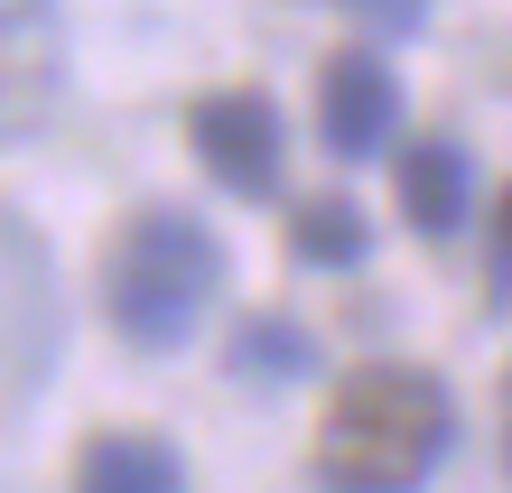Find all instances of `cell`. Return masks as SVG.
Masks as SVG:
<instances>
[{
	"mask_svg": "<svg viewBox=\"0 0 512 493\" xmlns=\"http://www.w3.org/2000/svg\"><path fill=\"white\" fill-rule=\"evenodd\" d=\"M457 447V391L429 363H364L326 391L308 475L317 493H419Z\"/></svg>",
	"mask_w": 512,
	"mask_h": 493,
	"instance_id": "6da1fadb",
	"label": "cell"
},
{
	"mask_svg": "<svg viewBox=\"0 0 512 493\" xmlns=\"http://www.w3.org/2000/svg\"><path fill=\"white\" fill-rule=\"evenodd\" d=\"M224 242L196 224V214H177V205H140L112 224L103 242V317L122 345L140 354H177V345H196V326H205V307L224 298Z\"/></svg>",
	"mask_w": 512,
	"mask_h": 493,
	"instance_id": "7a4b0ae2",
	"label": "cell"
},
{
	"mask_svg": "<svg viewBox=\"0 0 512 493\" xmlns=\"http://www.w3.org/2000/svg\"><path fill=\"white\" fill-rule=\"evenodd\" d=\"M187 149L205 159L224 196L243 205H270L289 177V131H280V103L261 94V84H224V94H196L187 103Z\"/></svg>",
	"mask_w": 512,
	"mask_h": 493,
	"instance_id": "3957f363",
	"label": "cell"
},
{
	"mask_svg": "<svg viewBox=\"0 0 512 493\" xmlns=\"http://www.w3.org/2000/svg\"><path fill=\"white\" fill-rule=\"evenodd\" d=\"M317 140L336 149V159H382L391 140H401V84L373 47H336L317 66Z\"/></svg>",
	"mask_w": 512,
	"mask_h": 493,
	"instance_id": "277c9868",
	"label": "cell"
},
{
	"mask_svg": "<svg viewBox=\"0 0 512 493\" xmlns=\"http://www.w3.org/2000/svg\"><path fill=\"white\" fill-rule=\"evenodd\" d=\"M56 56H66L56 47V0H0V149L56 112V84H66Z\"/></svg>",
	"mask_w": 512,
	"mask_h": 493,
	"instance_id": "5b68a950",
	"label": "cell"
},
{
	"mask_svg": "<svg viewBox=\"0 0 512 493\" xmlns=\"http://www.w3.org/2000/svg\"><path fill=\"white\" fill-rule=\"evenodd\" d=\"M391 196H401V224L419 242H447L466 224V196H475V168H466V149L457 140H438V131H419L401 159H391Z\"/></svg>",
	"mask_w": 512,
	"mask_h": 493,
	"instance_id": "8992f818",
	"label": "cell"
},
{
	"mask_svg": "<svg viewBox=\"0 0 512 493\" xmlns=\"http://www.w3.org/2000/svg\"><path fill=\"white\" fill-rule=\"evenodd\" d=\"M75 493H187V466L149 428H94L75 456Z\"/></svg>",
	"mask_w": 512,
	"mask_h": 493,
	"instance_id": "52a82bcc",
	"label": "cell"
},
{
	"mask_svg": "<svg viewBox=\"0 0 512 493\" xmlns=\"http://www.w3.org/2000/svg\"><path fill=\"white\" fill-rule=\"evenodd\" d=\"M289 261H308V270H364L373 261V214L354 205V196H298Z\"/></svg>",
	"mask_w": 512,
	"mask_h": 493,
	"instance_id": "ba28073f",
	"label": "cell"
},
{
	"mask_svg": "<svg viewBox=\"0 0 512 493\" xmlns=\"http://www.w3.org/2000/svg\"><path fill=\"white\" fill-rule=\"evenodd\" d=\"M224 363H233L243 382H308V373H317V335L298 326V317H270V307H252V317L233 326Z\"/></svg>",
	"mask_w": 512,
	"mask_h": 493,
	"instance_id": "9c48e42d",
	"label": "cell"
},
{
	"mask_svg": "<svg viewBox=\"0 0 512 493\" xmlns=\"http://www.w3.org/2000/svg\"><path fill=\"white\" fill-rule=\"evenodd\" d=\"M429 10H438V0H345V19L364 28L373 47H391V38H419V28H429Z\"/></svg>",
	"mask_w": 512,
	"mask_h": 493,
	"instance_id": "30bf717a",
	"label": "cell"
},
{
	"mask_svg": "<svg viewBox=\"0 0 512 493\" xmlns=\"http://www.w3.org/2000/svg\"><path fill=\"white\" fill-rule=\"evenodd\" d=\"M485 307H512V187L494 196V242H485Z\"/></svg>",
	"mask_w": 512,
	"mask_h": 493,
	"instance_id": "8fae6325",
	"label": "cell"
},
{
	"mask_svg": "<svg viewBox=\"0 0 512 493\" xmlns=\"http://www.w3.org/2000/svg\"><path fill=\"white\" fill-rule=\"evenodd\" d=\"M503 466H512V373H503Z\"/></svg>",
	"mask_w": 512,
	"mask_h": 493,
	"instance_id": "7c38bea8",
	"label": "cell"
}]
</instances>
